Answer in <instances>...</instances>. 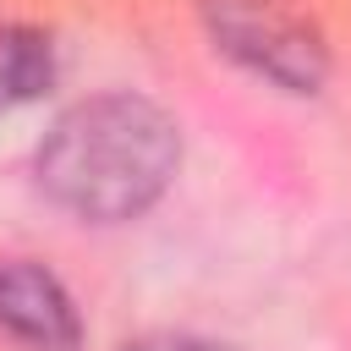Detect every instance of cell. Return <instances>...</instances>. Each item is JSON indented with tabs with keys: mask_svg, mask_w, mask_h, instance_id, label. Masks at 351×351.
<instances>
[{
	"mask_svg": "<svg viewBox=\"0 0 351 351\" xmlns=\"http://www.w3.org/2000/svg\"><path fill=\"white\" fill-rule=\"evenodd\" d=\"M55 88V38L33 22H0V115Z\"/></svg>",
	"mask_w": 351,
	"mask_h": 351,
	"instance_id": "cell-4",
	"label": "cell"
},
{
	"mask_svg": "<svg viewBox=\"0 0 351 351\" xmlns=\"http://www.w3.org/2000/svg\"><path fill=\"white\" fill-rule=\"evenodd\" d=\"M44 197L82 225L148 214L181 170V126L143 93H93L55 115L33 154Z\"/></svg>",
	"mask_w": 351,
	"mask_h": 351,
	"instance_id": "cell-1",
	"label": "cell"
},
{
	"mask_svg": "<svg viewBox=\"0 0 351 351\" xmlns=\"http://www.w3.org/2000/svg\"><path fill=\"white\" fill-rule=\"evenodd\" d=\"M203 22L236 66L285 93H318L329 77L324 33L285 0H203Z\"/></svg>",
	"mask_w": 351,
	"mask_h": 351,
	"instance_id": "cell-2",
	"label": "cell"
},
{
	"mask_svg": "<svg viewBox=\"0 0 351 351\" xmlns=\"http://www.w3.org/2000/svg\"><path fill=\"white\" fill-rule=\"evenodd\" d=\"M121 351H236V346H219V340H203V335H137L126 340Z\"/></svg>",
	"mask_w": 351,
	"mask_h": 351,
	"instance_id": "cell-5",
	"label": "cell"
},
{
	"mask_svg": "<svg viewBox=\"0 0 351 351\" xmlns=\"http://www.w3.org/2000/svg\"><path fill=\"white\" fill-rule=\"evenodd\" d=\"M0 335L22 351H82L71 291L33 258L0 263Z\"/></svg>",
	"mask_w": 351,
	"mask_h": 351,
	"instance_id": "cell-3",
	"label": "cell"
}]
</instances>
